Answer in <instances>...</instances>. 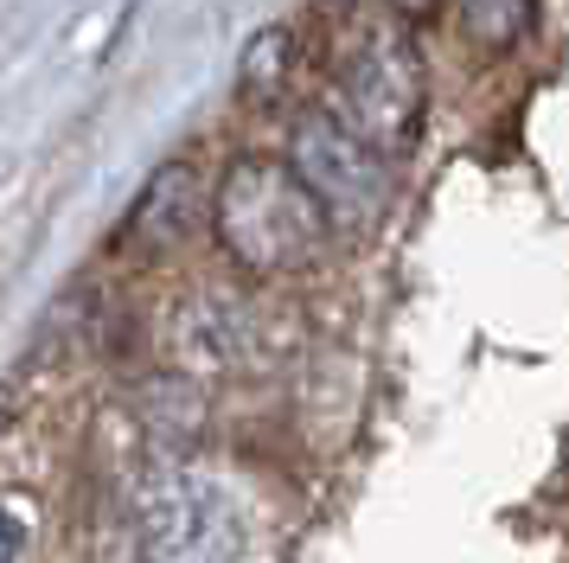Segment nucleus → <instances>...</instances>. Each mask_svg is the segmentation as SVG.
Masks as SVG:
<instances>
[{
  "label": "nucleus",
  "mask_w": 569,
  "mask_h": 563,
  "mask_svg": "<svg viewBox=\"0 0 569 563\" xmlns=\"http://www.w3.org/2000/svg\"><path fill=\"white\" fill-rule=\"evenodd\" d=\"M211 237L231 269L250 282H282L301 276L327 250V211L313 205V192L295 179L288 160L276 154H237L224 174L211 179Z\"/></svg>",
  "instance_id": "f257e3e1"
},
{
  "label": "nucleus",
  "mask_w": 569,
  "mask_h": 563,
  "mask_svg": "<svg viewBox=\"0 0 569 563\" xmlns=\"http://www.w3.org/2000/svg\"><path fill=\"white\" fill-rule=\"evenodd\" d=\"M129 537L141 563H243L250 525L224 474L160 455L129 481Z\"/></svg>",
  "instance_id": "f03ea898"
},
{
  "label": "nucleus",
  "mask_w": 569,
  "mask_h": 563,
  "mask_svg": "<svg viewBox=\"0 0 569 563\" xmlns=\"http://www.w3.org/2000/svg\"><path fill=\"white\" fill-rule=\"evenodd\" d=\"M333 109L339 122L359 135L371 154H397L416 148L422 116H429V71H422V51L397 20H371L339 51L333 65Z\"/></svg>",
  "instance_id": "7ed1b4c3"
},
{
  "label": "nucleus",
  "mask_w": 569,
  "mask_h": 563,
  "mask_svg": "<svg viewBox=\"0 0 569 563\" xmlns=\"http://www.w3.org/2000/svg\"><path fill=\"white\" fill-rule=\"evenodd\" d=\"M282 160L295 167V179L313 192V205L327 211V225L333 230H365L390 199V160L365 148L327 102L295 116Z\"/></svg>",
  "instance_id": "20e7f679"
},
{
  "label": "nucleus",
  "mask_w": 569,
  "mask_h": 563,
  "mask_svg": "<svg viewBox=\"0 0 569 563\" xmlns=\"http://www.w3.org/2000/svg\"><path fill=\"white\" fill-rule=\"evenodd\" d=\"M160 346H167V365L180 378H224V372L257 365L262 314L237 288H186L173 302V314H167Z\"/></svg>",
  "instance_id": "39448f33"
},
{
  "label": "nucleus",
  "mask_w": 569,
  "mask_h": 563,
  "mask_svg": "<svg viewBox=\"0 0 569 563\" xmlns=\"http://www.w3.org/2000/svg\"><path fill=\"white\" fill-rule=\"evenodd\" d=\"M199 218H211V186L192 160L173 154V160H160L154 174L141 179V192L129 199V211H122V244L160 256V250H173V244H186Z\"/></svg>",
  "instance_id": "423d86ee"
},
{
  "label": "nucleus",
  "mask_w": 569,
  "mask_h": 563,
  "mask_svg": "<svg viewBox=\"0 0 569 563\" xmlns=\"http://www.w3.org/2000/svg\"><path fill=\"white\" fill-rule=\"evenodd\" d=\"M295 65H301V39H295V26H262L257 39L243 46L237 58V97L269 109V102L288 97V83H295Z\"/></svg>",
  "instance_id": "0eeeda50"
},
{
  "label": "nucleus",
  "mask_w": 569,
  "mask_h": 563,
  "mask_svg": "<svg viewBox=\"0 0 569 563\" xmlns=\"http://www.w3.org/2000/svg\"><path fill=\"white\" fill-rule=\"evenodd\" d=\"M461 26H467V39H480L487 51H506L525 39L531 0H461Z\"/></svg>",
  "instance_id": "6e6552de"
},
{
  "label": "nucleus",
  "mask_w": 569,
  "mask_h": 563,
  "mask_svg": "<svg viewBox=\"0 0 569 563\" xmlns=\"http://www.w3.org/2000/svg\"><path fill=\"white\" fill-rule=\"evenodd\" d=\"M390 7H397V20H429L441 0H390Z\"/></svg>",
  "instance_id": "1a4fd4ad"
}]
</instances>
